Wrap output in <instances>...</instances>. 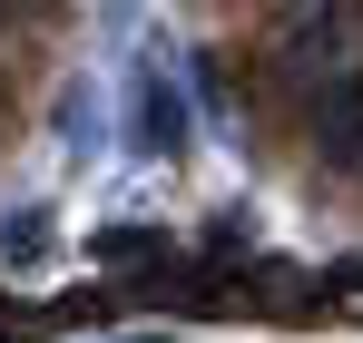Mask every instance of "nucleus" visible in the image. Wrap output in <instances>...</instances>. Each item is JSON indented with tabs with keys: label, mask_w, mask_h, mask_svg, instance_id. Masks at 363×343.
I'll list each match as a JSON object with an SVG mask.
<instances>
[{
	"label": "nucleus",
	"mask_w": 363,
	"mask_h": 343,
	"mask_svg": "<svg viewBox=\"0 0 363 343\" xmlns=\"http://www.w3.org/2000/svg\"><path fill=\"white\" fill-rule=\"evenodd\" d=\"M354 50H363V10H295V20H275V59L304 89H334Z\"/></svg>",
	"instance_id": "f257e3e1"
},
{
	"label": "nucleus",
	"mask_w": 363,
	"mask_h": 343,
	"mask_svg": "<svg viewBox=\"0 0 363 343\" xmlns=\"http://www.w3.org/2000/svg\"><path fill=\"white\" fill-rule=\"evenodd\" d=\"M304 137H314L324 167H363V69H344L334 89L304 99Z\"/></svg>",
	"instance_id": "f03ea898"
},
{
	"label": "nucleus",
	"mask_w": 363,
	"mask_h": 343,
	"mask_svg": "<svg viewBox=\"0 0 363 343\" xmlns=\"http://www.w3.org/2000/svg\"><path fill=\"white\" fill-rule=\"evenodd\" d=\"M177 137H186L177 79H167V69H147V79H138V147H177Z\"/></svg>",
	"instance_id": "7ed1b4c3"
},
{
	"label": "nucleus",
	"mask_w": 363,
	"mask_h": 343,
	"mask_svg": "<svg viewBox=\"0 0 363 343\" xmlns=\"http://www.w3.org/2000/svg\"><path fill=\"white\" fill-rule=\"evenodd\" d=\"M167 255V235L157 226H118V235H99V265H157Z\"/></svg>",
	"instance_id": "20e7f679"
},
{
	"label": "nucleus",
	"mask_w": 363,
	"mask_h": 343,
	"mask_svg": "<svg viewBox=\"0 0 363 343\" xmlns=\"http://www.w3.org/2000/svg\"><path fill=\"white\" fill-rule=\"evenodd\" d=\"M0 255H10V265L50 255V216H40V206H30V216H10V226H0Z\"/></svg>",
	"instance_id": "39448f33"
},
{
	"label": "nucleus",
	"mask_w": 363,
	"mask_h": 343,
	"mask_svg": "<svg viewBox=\"0 0 363 343\" xmlns=\"http://www.w3.org/2000/svg\"><path fill=\"white\" fill-rule=\"evenodd\" d=\"M128 343H167V334H128Z\"/></svg>",
	"instance_id": "423d86ee"
}]
</instances>
